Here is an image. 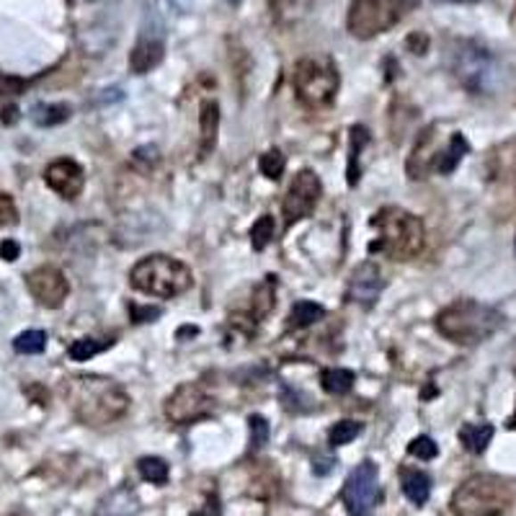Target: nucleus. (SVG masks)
<instances>
[{"label":"nucleus","instance_id":"nucleus-1","mask_svg":"<svg viewBox=\"0 0 516 516\" xmlns=\"http://www.w3.org/2000/svg\"><path fill=\"white\" fill-rule=\"evenodd\" d=\"M68 400L86 426H109L127 414L129 395L119 382L101 374H78L68 380Z\"/></svg>","mask_w":516,"mask_h":516},{"label":"nucleus","instance_id":"nucleus-2","mask_svg":"<svg viewBox=\"0 0 516 516\" xmlns=\"http://www.w3.org/2000/svg\"><path fill=\"white\" fill-rule=\"evenodd\" d=\"M504 325L501 310L478 299H457L437 315V331L446 341L460 346H478Z\"/></svg>","mask_w":516,"mask_h":516},{"label":"nucleus","instance_id":"nucleus-3","mask_svg":"<svg viewBox=\"0 0 516 516\" xmlns=\"http://www.w3.org/2000/svg\"><path fill=\"white\" fill-rule=\"evenodd\" d=\"M372 227L380 238L369 246L372 253H385L393 261H408L423 250L426 227L418 215L405 212L400 207H385L372 217Z\"/></svg>","mask_w":516,"mask_h":516},{"label":"nucleus","instance_id":"nucleus-4","mask_svg":"<svg viewBox=\"0 0 516 516\" xmlns=\"http://www.w3.org/2000/svg\"><path fill=\"white\" fill-rule=\"evenodd\" d=\"M192 282H194L192 269L184 261L166 256V253L145 256L129 271V284L137 292L158 297V299H173V297L184 295L192 287Z\"/></svg>","mask_w":516,"mask_h":516},{"label":"nucleus","instance_id":"nucleus-5","mask_svg":"<svg viewBox=\"0 0 516 516\" xmlns=\"http://www.w3.org/2000/svg\"><path fill=\"white\" fill-rule=\"evenodd\" d=\"M449 68L452 75L465 86L467 91L478 96H488L501 88L504 70L491 50L480 47L478 42L457 39L449 50Z\"/></svg>","mask_w":516,"mask_h":516},{"label":"nucleus","instance_id":"nucleus-6","mask_svg":"<svg viewBox=\"0 0 516 516\" xmlns=\"http://www.w3.org/2000/svg\"><path fill=\"white\" fill-rule=\"evenodd\" d=\"M512 504L509 486L496 475H472L452 496L455 516H501Z\"/></svg>","mask_w":516,"mask_h":516},{"label":"nucleus","instance_id":"nucleus-7","mask_svg":"<svg viewBox=\"0 0 516 516\" xmlns=\"http://www.w3.org/2000/svg\"><path fill=\"white\" fill-rule=\"evenodd\" d=\"M341 86L339 68L331 57H302L295 65V94L307 109L331 106Z\"/></svg>","mask_w":516,"mask_h":516},{"label":"nucleus","instance_id":"nucleus-8","mask_svg":"<svg viewBox=\"0 0 516 516\" xmlns=\"http://www.w3.org/2000/svg\"><path fill=\"white\" fill-rule=\"evenodd\" d=\"M403 13L400 0H354L346 13V29L356 39H372L397 24Z\"/></svg>","mask_w":516,"mask_h":516},{"label":"nucleus","instance_id":"nucleus-9","mask_svg":"<svg viewBox=\"0 0 516 516\" xmlns=\"http://www.w3.org/2000/svg\"><path fill=\"white\" fill-rule=\"evenodd\" d=\"M341 501L348 516H372L374 509L382 501V488H380V470L372 460H364L356 465L341 488Z\"/></svg>","mask_w":516,"mask_h":516},{"label":"nucleus","instance_id":"nucleus-10","mask_svg":"<svg viewBox=\"0 0 516 516\" xmlns=\"http://www.w3.org/2000/svg\"><path fill=\"white\" fill-rule=\"evenodd\" d=\"M215 414V400L199 382H184L166 400V416L173 423L189 426Z\"/></svg>","mask_w":516,"mask_h":516},{"label":"nucleus","instance_id":"nucleus-11","mask_svg":"<svg viewBox=\"0 0 516 516\" xmlns=\"http://www.w3.org/2000/svg\"><path fill=\"white\" fill-rule=\"evenodd\" d=\"M320 197H323V184H320L318 173L310 171V168L297 173L287 194L282 199V215H284L287 225L310 217L318 207Z\"/></svg>","mask_w":516,"mask_h":516},{"label":"nucleus","instance_id":"nucleus-12","mask_svg":"<svg viewBox=\"0 0 516 516\" xmlns=\"http://www.w3.org/2000/svg\"><path fill=\"white\" fill-rule=\"evenodd\" d=\"M166 57V39H163V21L155 24L150 16L148 24L143 26V34L137 37L135 47L129 52V70L135 75H148L155 70Z\"/></svg>","mask_w":516,"mask_h":516},{"label":"nucleus","instance_id":"nucleus-13","mask_svg":"<svg viewBox=\"0 0 516 516\" xmlns=\"http://www.w3.org/2000/svg\"><path fill=\"white\" fill-rule=\"evenodd\" d=\"M26 287L42 307H50V310L62 307V302L70 295V284L57 266H39V269L29 271Z\"/></svg>","mask_w":516,"mask_h":516},{"label":"nucleus","instance_id":"nucleus-14","mask_svg":"<svg viewBox=\"0 0 516 516\" xmlns=\"http://www.w3.org/2000/svg\"><path fill=\"white\" fill-rule=\"evenodd\" d=\"M382 287H385V279L380 274V266L372 264V261H364V264H359L356 269L351 271V276H348L346 299L369 310V307L377 305V299L382 295Z\"/></svg>","mask_w":516,"mask_h":516},{"label":"nucleus","instance_id":"nucleus-15","mask_svg":"<svg viewBox=\"0 0 516 516\" xmlns=\"http://www.w3.org/2000/svg\"><path fill=\"white\" fill-rule=\"evenodd\" d=\"M45 181L54 194H60L62 199L73 201L83 194V186H86V173L83 166L75 163L70 158H60L47 166L45 171Z\"/></svg>","mask_w":516,"mask_h":516},{"label":"nucleus","instance_id":"nucleus-16","mask_svg":"<svg viewBox=\"0 0 516 516\" xmlns=\"http://www.w3.org/2000/svg\"><path fill=\"white\" fill-rule=\"evenodd\" d=\"M400 488H403V496L416 504V506H423L431 496V478L423 472V470H403L400 472Z\"/></svg>","mask_w":516,"mask_h":516},{"label":"nucleus","instance_id":"nucleus-17","mask_svg":"<svg viewBox=\"0 0 516 516\" xmlns=\"http://www.w3.org/2000/svg\"><path fill=\"white\" fill-rule=\"evenodd\" d=\"M467 152H470V143L465 140V135H463V132H455V135L449 137L446 148L439 152L434 168L442 173V176H449V173L457 171V166L463 163V158H465Z\"/></svg>","mask_w":516,"mask_h":516},{"label":"nucleus","instance_id":"nucleus-18","mask_svg":"<svg viewBox=\"0 0 516 516\" xmlns=\"http://www.w3.org/2000/svg\"><path fill=\"white\" fill-rule=\"evenodd\" d=\"M137 512H140V504L132 496V491L119 488V491H111L101 501L96 516H135Z\"/></svg>","mask_w":516,"mask_h":516},{"label":"nucleus","instance_id":"nucleus-19","mask_svg":"<svg viewBox=\"0 0 516 516\" xmlns=\"http://www.w3.org/2000/svg\"><path fill=\"white\" fill-rule=\"evenodd\" d=\"M199 129H201V148H199V158H204L209 150L215 148L217 129H220V106H217L215 101L204 103L201 117H199Z\"/></svg>","mask_w":516,"mask_h":516},{"label":"nucleus","instance_id":"nucleus-20","mask_svg":"<svg viewBox=\"0 0 516 516\" xmlns=\"http://www.w3.org/2000/svg\"><path fill=\"white\" fill-rule=\"evenodd\" d=\"M493 434H496V429L491 423H465L460 429V442L470 455H483L491 444Z\"/></svg>","mask_w":516,"mask_h":516},{"label":"nucleus","instance_id":"nucleus-21","mask_svg":"<svg viewBox=\"0 0 516 516\" xmlns=\"http://www.w3.org/2000/svg\"><path fill=\"white\" fill-rule=\"evenodd\" d=\"M369 143V129L367 127H362V124H354L351 127V135H348V186H356L359 184V152L364 150V145Z\"/></svg>","mask_w":516,"mask_h":516},{"label":"nucleus","instance_id":"nucleus-22","mask_svg":"<svg viewBox=\"0 0 516 516\" xmlns=\"http://www.w3.org/2000/svg\"><path fill=\"white\" fill-rule=\"evenodd\" d=\"M70 119V106L68 103H37L31 109V122L37 127H54Z\"/></svg>","mask_w":516,"mask_h":516},{"label":"nucleus","instance_id":"nucleus-23","mask_svg":"<svg viewBox=\"0 0 516 516\" xmlns=\"http://www.w3.org/2000/svg\"><path fill=\"white\" fill-rule=\"evenodd\" d=\"M269 5H271L274 19H276V24L287 26V24H295L299 16H305V13H307L310 0H269Z\"/></svg>","mask_w":516,"mask_h":516},{"label":"nucleus","instance_id":"nucleus-24","mask_svg":"<svg viewBox=\"0 0 516 516\" xmlns=\"http://www.w3.org/2000/svg\"><path fill=\"white\" fill-rule=\"evenodd\" d=\"M354 372L351 369H323L320 372V385L331 395H346L354 388Z\"/></svg>","mask_w":516,"mask_h":516},{"label":"nucleus","instance_id":"nucleus-25","mask_svg":"<svg viewBox=\"0 0 516 516\" xmlns=\"http://www.w3.org/2000/svg\"><path fill=\"white\" fill-rule=\"evenodd\" d=\"M325 318V307L313 299H299L290 313V328H307Z\"/></svg>","mask_w":516,"mask_h":516},{"label":"nucleus","instance_id":"nucleus-26","mask_svg":"<svg viewBox=\"0 0 516 516\" xmlns=\"http://www.w3.org/2000/svg\"><path fill=\"white\" fill-rule=\"evenodd\" d=\"M274 299H276V282L274 276H266V282H261L256 287V295H253V320H264L274 310Z\"/></svg>","mask_w":516,"mask_h":516},{"label":"nucleus","instance_id":"nucleus-27","mask_svg":"<svg viewBox=\"0 0 516 516\" xmlns=\"http://www.w3.org/2000/svg\"><path fill=\"white\" fill-rule=\"evenodd\" d=\"M137 470H140L143 480H148L152 486H166L171 478V467L163 457H143L137 463Z\"/></svg>","mask_w":516,"mask_h":516},{"label":"nucleus","instance_id":"nucleus-28","mask_svg":"<svg viewBox=\"0 0 516 516\" xmlns=\"http://www.w3.org/2000/svg\"><path fill=\"white\" fill-rule=\"evenodd\" d=\"M359 434H362V423L346 418V421H339V423L331 426V431H328V444H331V446H344V444L354 442Z\"/></svg>","mask_w":516,"mask_h":516},{"label":"nucleus","instance_id":"nucleus-29","mask_svg":"<svg viewBox=\"0 0 516 516\" xmlns=\"http://www.w3.org/2000/svg\"><path fill=\"white\" fill-rule=\"evenodd\" d=\"M274 230H276V222L271 215H261L258 220L253 222V227H250V246H253V250H264L269 246L271 238H274Z\"/></svg>","mask_w":516,"mask_h":516},{"label":"nucleus","instance_id":"nucleus-30","mask_svg":"<svg viewBox=\"0 0 516 516\" xmlns=\"http://www.w3.org/2000/svg\"><path fill=\"white\" fill-rule=\"evenodd\" d=\"M13 348L19 354H42L47 348V333L45 331H24L13 339Z\"/></svg>","mask_w":516,"mask_h":516},{"label":"nucleus","instance_id":"nucleus-31","mask_svg":"<svg viewBox=\"0 0 516 516\" xmlns=\"http://www.w3.org/2000/svg\"><path fill=\"white\" fill-rule=\"evenodd\" d=\"M258 168H261V173H264L266 178H271V181H279V178H282V173H284V168H287L284 152L276 148L266 150V152L261 155V160H258Z\"/></svg>","mask_w":516,"mask_h":516},{"label":"nucleus","instance_id":"nucleus-32","mask_svg":"<svg viewBox=\"0 0 516 516\" xmlns=\"http://www.w3.org/2000/svg\"><path fill=\"white\" fill-rule=\"evenodd\" d=\"M111 344V341H96V339H78L70 348H68V354H70V359L73 362H88L91 356H96L99 351H103L106 346Z\"/></svg>","mask_w":516,"mask_h":516},{"label":"nucleus","instance_id":"nucleus-33","mask_svg":"<svg viewBox=\"0 0 516 516\" xmlns=\"http://www.w3.org/2000/svg\"><path fill=\"white\" fill-rule=\"evenodd\" d=\"M248 426H250V449H261L269 444V421L266 418L250 416Z\"/></svg>","mask_w":516,"mask_h":516},{"label":"nucleus","instance_id":"nucleus-34","mask_svg":"<svg viewBox=\"0 0 516 516\" xmlns=\"http://www.w3.org/2000/svg\"><path fill=\"white\" fill-rule=\"evenodd\" d=\"M408 452L418 457V460H434L439 455V446L431 437H416L414 442L408 444Z\"/></svg>","mask_w":516,"mask_h":516},{"label":"nucleus","instance_id":"nucleus-35","mask_svg":"<svg viewBox=\"0 0 516 516\" xmlns=\"http://www.w3.org/2000/svg\"><path fill=\"white\" fill-rule=\"evenodd\" d=\"M19 222V209H16V201L0 192V227L5 225H16Z\"/></svg>","mask_w":516,"mask_h":516},{"label":"nucleus","instance_id":"nucleus-36","mask_svg":"<svg viewBox=\"0 0 516 516\" xmlns=\"http://www.w3.org/2000/svg\"><path fill=\"white\" fill-rule=\"evenodd\" d=\"M189 516H222V509H220V498L212 493V496H207V504L199 509V512H194V514Z\"/></svg>","mask_w":516,"mask_h":516},{"label":"nucleus","instance_id":"nucleus-37","mask_svg":"<svg viewBox=\"0 0 516 516\" xmlns=\"http://www.w3.org/2000/svg\"><path fill=\"white\" fill-rule=\"evenodd\" d=\"M0 256H3V261H16V258L21 256V246L8 238V241L0 243Z\"/></svg>","mask_w":516,"mask_h":516},{"label":"nucleus","instance_id":"nucleus-38","mask_svg":"<svg viewBox=\"0 0 516 516\" xmlns=\"http://www.w3.org/2000/svg\"><path fill=\"white\" fill-rule=\"evenodd\" d=\"M158 315H160L158 307H132L135 323H150V320H158Z\"/></svg>","mask_w":516,"mask_h":516},{"label":"nucleus","instance_id":"nucleus-39","mask_svg":"<svg viewBox=\"0 0 516 516\" xmlns=\"http://www.w3.org/2000/svg\"><path fill=\"white\" fill-rule=\"evenodd\" d=\"M408 47L414 50V54H423L426 47H429V37H423V34H411V37H408Z\"/></svg>","mask_w":516,"mask_h":516},{"label":"nucleus","instance_id":"nucleus-40","mask_svg":"<svg viewBox=\"0 0 516 516\" xmlns=\"http://www.w3.org/2000/svg\"><path fill=\"white\" fill-rule=\"evenodd\" d=\"M176 11H184V13H189L192 8H194V0H168Z\"/></svg>","mask_w":516,"mask_h":516},{"label":"nucleus","instance_id":"nucleus-41","mask_svg":"<svg viewBox=\"0 0 516 516\" xmlns=\"http://www.w3.org/2000/svg\"><path fill=\"white\" fill-rule=\"evenodd\" d=\"M19 119V109L16 106H8L5 111H3V124H11Z\"/></svg>","mask_w":516,"mask_h":516},{"label":"nucleus","instance_id":"nucleus-42","mask_svg":"<svg viewBox=\"0 0 516 516\" xmlns=\"http://www.w3.org/2000/svg\"><path fill=\"white\" fill-rule=\"evenodd\" d=\"M197 328H181V331H176V339H186V336H197Z\"/></svg>","mask_w":516,"mask_h":516},{"label":"nucleus","instance_id":"nucleus-43","mask_svg":"<svg viewBox=\"0 0 516 516\" xmlns=\"http://www.w3.org/2000/svg\"><path fill=\"white\" fill-rule=\"evenodd\" d=\"M421 0H400V5H403V11H408V8H416Z\"/></svg>","mask_w":516,"mask_h":516},{"label":"nucleus","instance_id":"nucleus-44","mask_svg":"<svg viewBox=\"0 0 516 516\" xmlns=\"http://www.w3.org/2000/svg\"><path fill=\"white\" fill-rule=\"evenodd\" d=\"M506 429H516V408H514V414L509 416V421H506Z\"/></svg>","mask_w":516,"mask_h":516},{"label":"nucleus","instance_id":"nucleus-45","mask_svg":"<svg viewBox=\"0 0 516 516\" xmlns=\"http://www.w3.org/2000/svg\"><path fill=\"white\" fill-rule=\"evenodd\" d=\"M437 3H475V0H437Z\"/></svg>","mask_w":516,"mask_h":516},{"label":"nucleus","instance_id":"nucleus-46","mask_svg":"<svg viewBox=\"0 0 516 516\" xmlns=\"http://www.w3.org/2000/svg\"><path fill=\"white\" fill-rule=\"evenodd\" d=\"M230 3H241V0H230Z\"/></svg>","mask_w":516,"mask_h":516},{"label":"nucleus","instance_id":"nucleus-47","mask_svg":"<svg viewBox=\"0 0 516 516\" xmlns=\"http://www.w3.org/2000/svg\"><path fill=\"white\" fill-rule=\"evenodd\" d=\"M514 250H516V246H514Z\"/></svg>","mask_w":516,"mask_h":516},{"label":"nucleus","instance_id":"nucleus-48","mask_svg":"<svg viewBox=\"0 0 516 516\" xmlns=\"http://www.w3.org/2000/svg\"><path fill=\"white\" fill-rule=\"evenodd\" d=\"M514 372H516V367H514Z\"/></svg>","mask_w":516,"mask_h":516}]
</instances>
